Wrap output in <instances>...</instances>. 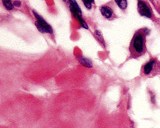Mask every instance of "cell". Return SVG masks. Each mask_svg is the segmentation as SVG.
I'll list each match as a JSON object with an SVG mask.
<instances>
[{
  "mask_svg": "<svg viewBox=\"0 0 160 128\" xmlns=\"http://www.w3.org/2000/svg\"><path fill=\"white\" fill-rule=\"evenodd\" d=\"M145 31L137 32L132 39L130 46V52L134 57L140 56L144 53L145 44Z\"/></svg>",
  "mask_w": 160,
  "mask_h": 128,
  "instance_id": "cell-1",
  "label": "cell"
},
{
  "mask_svg": "<svg viewBox=\"0 0 160 128\" xmlns=\"http://www.w3.org/2000/svg\"><path fill=\"white\" fill-rule=\"evenodd\" d=\"M138 12L141 16H145L147 18H151L152 14L150 11L149 7L146 5V4L144 3L141 1H139L138 3Z\"/></svg>",
  "mask_w": 160,
  "mask_h": 128,
  "instance_id": "cell-2",
  "label": "cell"
},
{
  "mask_svg": "<svg viewBox=\"0 0 160 128\" xmlns=\"http://www.w3.org/2000/svg\"><path fill=\"white\" fill-rule=\"evenodd\" d=\"M70 9L71 12H72L73 16H82V11L81 8L79 6L77 1L75 0H70Z\"/></svg>",
  "mask_w": 160,
  "mask_h": 128,
  "instance_id": "cell-3",
  "label": "cell"
},
{
  "mask_svg": "<svg viewBox=\"0 0 160 128\" xmlns=\"http://www.w3.org/2000/svg\"><path fill=\"white\" fill-rule=\"evenodd\" d=\"M32 12H33V15L35 16L36 18L37 19V21L39 22L41 24H43L44 26H45V27H46L47 28H48L49 29H50V30H53V29H52V28L51 27V26H50L48 23H47V22H46V21H45L43 18L41 17V16H40L38 14H37L36 11L33 10Z\"/></svg>",
  "mask_w": 160,
  "mask_h": 128,
  "instance_id": "cell-4",
  "label": "cell"
},
{
  "mask_svg": "<svg viewBox=\"0 0 160 128\" xmlns=\"http://www.w3.org/2000/svg\"><path fill=\"white\" fill-rule=\"evenodd\" d=\"M77 59L79 60V62L81 63L82 65H83L84 67H86L87 68H91L92 67V63L91 61L88 59L86 57L81 56L77 57Z\"/></svg>",
  "mask_w": 160,
  "mask_h": 128,
  "instance_id": "cell-5",
  "label": "cell"
},
{
  "mask_svg": "<svg viewBox=\"0 0 160 128\" xmlns=\"http://www.w3.org/2000/svg\"><path fill=\"white\" fill-rule=\"evenodd\" d=\"M35 24L36 27L37 28V29H38L39 31L42 33H49V34H51V33L53 32V30L49 29L48 28L44 26L43 24H41L39 22L37 21L35 23Z\"/></svg>",
  "mask_w": 160,
  "mask_h": 128,
  "instance_id": "cell-6",
  "label": "cell"
},
{
  "mask_svg": "<svg viewBox=\"0 0 160 128\" xmlns=\"http://www.w3.org/2000/svg\"><path fill=\"white\" fill-rule=\"evenodd\" d=\"M101 13L104 16L105 18H110L113 14V11L110 9V8L108 7H102L101 8Z\"/></svg>",
  "mask_w": 160,
  "mask_h": 128,
  "instance_id": "cell-7",
  "label": "cell"
},
{
  "mask_svg": "<svg viewBox=\"0 0 160 128\" xmlns=\"http://www.w3.org/2000/svg\"><path fill=\"white\" fill-rule=\"evenodd\" d=\"M154 63H155V62L154 61H152L149 62L148 63H147L145 65L144 72L145 75H149V74L151 72V71H152V70L153 68Z\"/></svg>",
  "mask_w": 160,
  "mask_h": 128,
  "instance_id": "cell-8",
  "label": "cell"
},
{
  "mask_svg": "<svg viewBox=\"0 0 160 128\" xmlns=\"http://www.w3.org/2000/svg\"><path fill=\"white\" fill-rule=\"evenodd\" d=\"M74 18H76L77 20L79 21L80 23H81V26H82L83 28H86V29H88V28H89V27H88V26H87V23L85 22V21H84V20L82 18L81 16H74Z\"/></svg>",
  "mask_w": 160,
  "mask_h": 128,
  "instance_id": "cell-9",
  "label": "cell"
},
{
  "mask_svg": "<svg viewBox=\"0 0 160 128\" xmlns=\"http://www.w3.org/2000/svg\"><path fill=\"white\" fill-rule=\"evenodd\" d=\"M116 2L121 9L124 10L127 7V1H125V0H119V1H116Z\"/></svg>",
  "mask_w": 160,
  "mask_h": 128,
  "instance_id": "cell-10",
  "label": "cell"
},
{
  "mask_svg": "<svg viewBox=\"0 0 160 128\" xmlns=\"http://www.w3.org/2000/svg\"><path fill=\"white\" fill-rule=\"evenodd\" d=\"M3 5L5 6V7L8 10H11L13 9L14 5L10 1H8V0H7V1H3Z\"/></svg>",
  "mask_w": 160,
  "mask_h": 128,
  "instance_id": "cell-11",
  "label": "cell"
},
{
  "mask_svg": "<svg viewBox=\"0 0 160 128\" xmlns=\"http://www.w3.org/2000/svg\"><path fill=\"white\" fill-rule=\"evenodd\" d=\"M93 2V1H83L84 5H85V7L87 8V9H91V3Z\"/></svg>",
  "mask_w": 160,
  "mask_h": 128,
  "instance_id": "cell-12",
  "label": "cell"
},
{
  "mask_svg": "<svg viewBox=\"0 0 160 128\" xmlns=\"http://www.w3.org/2000/svg\"><path fill=\"white\" fill-rule=\"evenodd\" d=\"M21 3L20 1H14L13 5L15 6V7H20L21 6Z\"/></svg>",
  "mask_w": 160,
  "mask_h": 128,
  "instance_id": "cell-13",
  "label": "cell"
}]
</instances>
